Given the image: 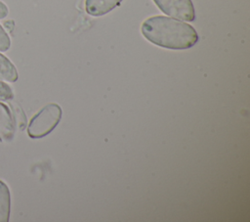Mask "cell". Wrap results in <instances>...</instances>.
I'll return each instance as SVG.
<instances>
[{
	"label": "cell",
	"mask_w": 250,
	"mask_h": 222,
	"mask_svg": "<svg viewBox=\"0 0 250 222\" xmlns=\"http://www.w3.org/2000/svg\"><path fill=\"white\" fill-rule=\"evenodd\" d=\"M4 27L6 29V31H9V32H12L14 27H15V22L14 21H6L4 22Z\"/></svg>",
	"instance_id": "8fae6325"
},
{
	"label": "cell",
	"mask_w": 250,
	"mask_h": 222,
	"mask_svg": "<svg viewBox=\"0 0 250 222\" xmlns=\"http://www.w3.org/2000/svg\"><path fill=\"white\" fill-rule=\"evenodd\" d=\"M8 13H9V10L7 5L4 2L0 1V20L6 18L8 16Z\"/></svg>",
	"instance_id": "30bf717a"
},
{
	"label": "cell",
	"mask_w": 250,
	"mask_h": 222,
	"mask_svg": "<svg viewBox=\"0 0 250 222\" xmlns=\"http://www.w3.org/2000/svg\"><path fill=\"white\" fill-rule=\"evenodd\" d=\"M11 46V40L6 32V30L3 28V26L0 24V52H6L10 49Z\"/></svg>",
	"instance_id": "9c48e42d"
},
{
	"label": "cell",
	"mask_w": 250,
	"mask_h": 222,
	"mask_svg": "<svg viewBox=\"0 0 250 222\" xmlns=\"http://www.w3.org/2000/svg\"><path fill=\"white\" fill-rule=\"evenodd\" d=\"M141 31L152 44L171 50L188 49L198 41L193 26L172 17H150L143 22Z\"/></svg>",
	"instance_id": "6da1fadb"
},
{
	"label": "cell",
	"mask_w": 250,
	"mask_h": 222,
	"mask_svg": "<svg viewBox=\"0 0 250 222\" xmlns=\"http://www.w3.org/2000/svg\"><path fill=\"white\" fill-rule=\"evenodd\" d=\"M62 115V108L56 103L43 107L29 121L27 134L32 139H40L51 133Z\"/></svg>",
	"instance_id": "7a4b0ae2"
},
{
	"label": "cell",
	"mask_w": 250,
	"mask_h": 222,
	"mask_svg": "<svg viewBox=\"0 0 250 222\" xmlns=\"http://www.w3.org/2000/svg\"><path fill=\"white\" fill-rule=\"evenodd\" d=\"M14 97L12 88L4 82V80L0 79V100L1 101H10Z\"/></svg>",
	"instance_id": "ba28073f"
},
{
	"label": "cell",
	"mask_w": 250,
	"mask_h": 222,
	"mask_svg": "<svg viewBox=\"0 0 250 222\" xmlns=\"http://www.w3.org/2000/svg\"><path fill=\"white\" fill-rule=\"evenodd\" d=\"M159 10L165 15L186 21L195 20V11L191 0H153Z\"/></svg>",
	"instance_id": "3957f363"
},
{
	"label": "cell",
	"mask_w": 250,
	"mask_h": 222,
	"mask_svg": "<svg viewBox=\"0 0 250 222\" xmlns=\"http://www.w3.org/2000/svg\"><path fill=\"white\" fill-rule=\"evenodd\" d=\"M11 212V194L7 184L0 180V222H8Z\"/></svg>",
	"instance_id": "8992f818"
},
{
	"label": "cell",
	"mask_w": 250,
	"mask_h": 222,
	"mask_svg": "<svg viewBox=\"0 0 250 222\" xmlns=\"http://www.w3.org/2000/svg\"><path fill=\"white\" fill-rule=\"evenodd\" d=\"M18 78V70L14 64L0 53V79L7 82H16Z\"/></svg>",
	"instance_id": "52a82bcc"
},
{
	"label": "cell",
	"mask_w": 250,
	"mask_h": 222,
	"mask_svg": "<svg viewBox=\"0 0 250 222\" xmlns=\"http://www.w3.org/2000/svg\"><path fill=\"white\" fill-rule=\"evenodd\" d=\"M15 135V119L9 106L0 102V142L13 140Z\"/></svg>",
	"instance_id": "277c9868"
},
{
	"label": "cell",
	"mask_w": 250,
	"mask_h": 222,
	"mask_svg": "<svg viewBox=\"0 0 250 222\" xmlns=\"http://www.w3.org/2000/svg\"><path fill=\"white\" fill-rule=\"evenodd\" d=\"M122 0H86L85 10L93 17L104 16L119 6Z\"/></svg>",
	"instance_id": "5b68a950"
}]
</instances>
